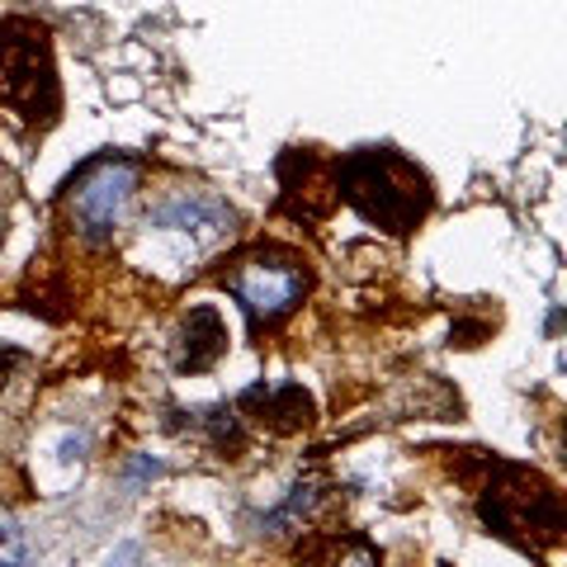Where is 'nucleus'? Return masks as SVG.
Segmentation results:
<instances>
[{"label": "nucleus", "instance_id": "f257e3e1", "mask_svg": "<svg viewBox=\"0 0 567 567\" xmlns=\"http://www.w3.org/2000/svg\"><path fill=\"white\" fill-rule=\"evenodd\" d=\"M336 185H341V194L369 223L393 237H406L425 218V208H431L425 175L388 147H364L346 156L341 171H336Z\"/></svg>", "mask_w": 567, "mask_h": 567}, {"label": "nucleus", "instance_id": "f03ea898", "mask_svg": "<svg viewBox=\"0 0 567 567\" xmlns=\"http://www.w3.org/2000/svg\"><path fill=\"white\" fill-rule=\"evenodd\" d=\"M227 289L246 308L256 331H270L289 317L308 293V270L298 265L293 256H279V251H265L241 260L233 275H227Z\"/></svg>", "mask_w": 567, "mask_h": 567}, {"label": "nucleus", "instance_id": "7ed1b4c3", "mask_svg": "<svg viewBox=\"0 0 567 567\" xmlns=\"http://www.w3.org/2000/svg\"><path fill=\"white\" fill-rule=\"evenodd\" d=\"M233 227H237V213L227 208V199L204 189H181L147 213L142 241H189L194 260H204L233 237Z\"/></svg>", "mask_w": 567, "mask_h": 567}, {"label": "nucleus", "instance_id": "20e7f679", "mask_svg": "<svg viewBox=\"0 0 567 567\" xmlns=\"http://www.w3.org/2000/svg\"><path fill=\"white\" fill-rule=\"evenodd\" d=\"M137 194L133 162H100L71 185V223L85 241H114Z\"/></svg>", "mask_w": 567, "mask_h": 567}, {"label": "nucleus", "instance_id": "39448f33", "mask_svg": "<svg viewBox=\"0 0 567 567\" xmlns=\"http://www.w3.org/2000/svg\"><path fill=\"white\" fill-rule=\"evenodd\" d=\"M52 95V62L43 29L24 20L0 24V100L6 104H33V95Z\"/></svg>", "mask_w": 567, "mask_h": 567}, {"label": "nucleus", "instance_id": "423d86ee", "mask_svg": "<svg viewBox=\"0 0 567 567\" xmlns=\"http://www.w3.org/2000/svg\"><path fill=\"white\" fill-rule=\"evenodd\" d=\"M223 350H227V327H223V317L213 312V308H194V312L185 317V327H181V369L199 374V369H208Z\"/></svg>", "mask_w": 567, "mask_h": 567}, {"label": "nucleus", "instance_id": "0eeeda50", "mask_svg": "<svg viewBox=\"0 0 567 567\" xmlns=\"http://www.w3.org/2000/svg\"><path fill=\"white\" fill-rule=\"evenodd\" d=\"M241 402L265 406L279 431H293V425H303L312 416V402H308V393H298V388H251Z\"/></svg>", "mask_w": 567, "mask_h": 567}, {"label": "nucleus", "instance_id": "6e6552de", "mask_svg": "<svg viewBox=\"0 0 567 567\" xmlns=\"http://www.w3.org/2000/svg\"><path fill=\"white\" fill-rule=\"evenodd\" d=\"M0 558H29V548L20 544V529L0 516Z\"/></svg>", "mask_w": 567, "mask_h": 567}, {"label": "nucleus", "instance_id": "1a4fd4ad", "mask_svg": "<svg viewBox=\"0 0 567 567\" xmlns=\"http://www.w3.org/2000/svg\"><path fill=\"white\" fill-rule=\"evenodd\" d=\"M162 473V464H147V458H142V464H133V477H156Z\"/></svg>", "mask_w": 567, "mask_h": 567}, {"label": "nucleus", "instance_id": "9d476101", "mask_svg": "<svg viewBox=\"0 0 567 567\" xmlns=\"http://www.w3.org/2000/svg\"><path fill=\"white\" fill-rule=\"evenodd\" d=\"M14 364V354H0V388H6V369Z\"/></svg>", "mask_w": 567, "mask_h": 567}]
</instances>
